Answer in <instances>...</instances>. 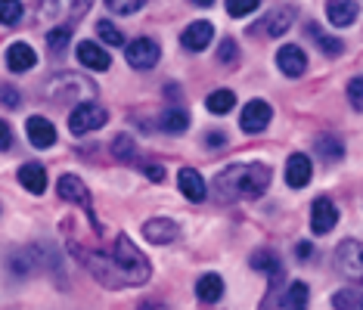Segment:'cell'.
Segmentation results:
<instances>
[{
	"instance_id": "60d3db41",
	"label": "cell",
	"mask_w": 363,
	"mask_h": 310,
	"mask_svg": "<svg viewBox=\"0 0 363 310\" xmlns=\"http://www.w3.org/2000/svg\"><path fill=\"white\" fill-rule=\"evenodd\" d=\"M140 171H143V174L150 177V180H155V183H162V180H164V168H162V165H155V161H143V165H140Z\"/></svg>"
},
{
	"instance_id": "d590c367",
	"label": "cell",
	"mask_w": 363,
	"mask_h": 310,
	"mask_svg": "<svg viewBox=\"0 0 363 310\" xmlns=\"http://www.w3.org/2000/svg\"><path fill=\"white\" fill-rule=\"evenodd\" d=\"M106 6H109V13H115V16H134L137 10L146 6V0H106Z\"/></svg>"
},
{
	"instance_id": "d6a6232c",
	"label": "cell",
	"mask_w": 363,
	"mask_h": 310,
	"mask_svg": "<svg viewBox=\"0 0 363 310\" xmlns=\"http://www.w3.org/2000/svg\"><path fill=\"white\" fill-rule=\"evenodd\" d=\"M96 35H100V40H106L109 47H125V35H121V31L115 28V22H109V19L96 22Z\"/></svg>"
},
{
	"instance_id": "74e56055",
	"label": "cell",
	"mask_w": 363,
	"mask_h": 310,
	"mask_svg": "<svg viewBox=\"0 0 363 310\" xmlns=\"http://www.w3.org/2000/svg\"><path fill=\"white\" fill-rule=\"evenodd\" d=\"M239 59V47H236V40L233 38H224L218 44V62H227V65H233Z\"/></svg>"
},
{
	"instance_id": "8992f818",
	"label": "cell",
	"mask_w": 363,
	"mask_h": 310,
	"mask_svg": "<svg viewBox=\"0 0 363 310\" xmlns=\"http://www.w3.org/2000/svg\"><path fill=\"white\" fill-rule=\"evenodd\" d=\"M335 270L338 276L351 282H363V242L357 239H345L335 246Z\"/></svg>"
},
{
	"instance_id": "7402d4cb",
	"label": "cell",
	"mask_w": 363,
	"mask_h": 310,
	"mask_svg": "<svg viewBox=\"0 0 363 310\" xmlns=\"http://www.w3.org/2000/svg\"><path fill=\"white\" fill-rule=\"evenodd\" d=\"M19 183L26 186L31 195H44L47 190V171L40 161H26V165L19 168Z\"/></svg>"
},
{
	"instance_id": "83f0119b",
	"label": "cell",
	"mask_w": 363,
	"mask_h": 310,
	"mask_svg": "<svg viewBox=\"0 0 363 310\" xmlns=\"http://www.w3.org/2000/svg\"><path fill=\"white\" fill-rule=\"evenodd\" d=\"M313 149H317V155L323 161H342L345 143L338 140V137H333V134H323V137H317V140H313Z\"/></svg>"
},
{
	"instance_id": "6da1fadb",
	"label": "cell",
	"mask_w": 363,
	"mask_h": 310,
	"mask_svg": "<svg viewBox=\"0 0 363 310\" xmlns=\"http://www.w3.org/2000/svg\"><path fill=\"white\" fill-rule=\"evenodd\" d=\"M270 183H274L270 165H264V161H242V165H230L224 171H218L211 186L218 202H245V199H261Z\"/></svg>"
},
{
	"instance_id": "2e32d148",
	"label": "cell",
	"mask_w": 363,
	"mask_h": 310,
	"mask_svg": "<svg viewBox=\"0 0 363 310\" xmlns=\"http://www.w3.org/2000/svg\"><path fill=\"white\" fill-rule=\"evenodd\" d=\"M311 177H313V165H311L308 155H301V152L289 155V161H286V183L292 186V190H304V186L311 183Z\"/></svg>"
},
{
	"instance_id": "44dd1931",
	"label": "cell",
	"mask_w": 363,
	"mask_h": 310,
	"mask_svg": "<svg viewBox=\"0 0 363 310\" xmlns=\"http://www.w3.org/2000/svg\"><path fill=\"white\" fill-rule=\"evenodd\" d=\"M26 130H28V140H31L35 149H50V146L56 143V127L47 118H40V115H31Z\"/></svg>"
},
{
	"instance_id": "7c38bea8",
	"label": "cell",
	"mask_w": 363,
	"mask_h": 310,
	"mask_svg": "<svg viewBox=\"0 0 363 310\" xmlns=\"http://www.w3.org/2000/svg\"><path fill=\"white\" fill-rule=\"evenodd\" d=\"M40 267H47V251L40 246H28V248H19L16 255L10 258V270L16 276H31L38 273Z\"/></svg>"
},
{
	"instance_id": "4316f807",
	"label": "cell",
	"mask_w": 363,
	"mask_h": 310,
	"mask_svg": "<svg viewBox=\"0 0 363 310\" xmlns=\"http://www.w3.org/2000/svg\"><path fill=\"white\" fill-rule=\"evenodd\" d=\"M308 35L313 38V44H317L326 56H342L345 53V40L335 38V35H326L320 25H308Z\"/></svg>"
},
{
	"instance_id": "d6986e66",
	"label": "cell",
	"mask_w": 363,
	"mask_h": 310,
	"mask_svg": "<svg viewBox=\"0 0 363 310\" xmlns=\"http://www.w3.org/2000/svg\"><path fill=\"white\" fill-rule=\"evenodd\" d=\"M177 186H180V193H184L189 202H205V195H208V186H205L202 174L199 171H193V168H180L177 171Z\"/></svg>"
},
{
	"instance_id": "7bdbcfd3",
	"label": "cell",
	"mask_w": 363,
	"mask_h": 310,
	"mask_svg": "<svg viewBox=\"0 0 363 310\" xmlns=\"http://www.w3.org/2000/svg\"><path fill=\"white\" fill-rule=\"evenodd\" d=\"M205 143L211 146V149H218V146L227 143V134H220V130H208V137H205Z\"/></svg>"
},
{
	"instance_id": "e575fe53",
	"label": "cell",
	"mask_w": 363,
	"mask_h": 310,
	"mask_svg": "<svg viewBox=\"0 0 363 310\" xmlns=\"http://www.w3.org/2000/svg\"><path fill=\"white\" fill-rule=\"evenodd\" d=\"M22 0H0V22L4 25H16L22 19Z\"/></svg>"
},
{
	"instance_id": "ffe728a7",
	"label": "cell",
	"mask_w": 363,
	"mask_h": 310,
	"mask_svg": "<svg viewBox=\"0 0 363 310\" xmlns=\"http://www.w3.org/2000/svg\"><path fill=\"white\" fill-rule=\"evenodd\" d=\"M38 62V53L31 50V47L26 44V40H16V44H10V50H6V69L10 71H31Z\"/></svg>"
},
{
	"instance_id": "7dc6e473",
	"label": "cell",
	"mask_w": 363,
	"mask_h": 310,
	"mask_svg": "<svg viewBox=\"0 0 363 310\" xmlns=\"http://www.w3.org/2000/svg\"><path fill=\"white\" fill-rule=\"evenodd\" d=\"M193 4H196V6H211L214 0H193Z\"/></svg>"
},
{
	"instance_id": "f35d334b",
	"label": "cell",
	"mask_w": 363,
	"mask_h": 310,
	"mask_svg": "<svg viewBox=\"0 0 363 310\" xmlns=\"http://www.w3.org/2000/svg\"><path fill=\"white\" fill-rule=\"evenodd\" d=\"M0 105H6V109H19V105H22L19 87H13V84H0Z\"/></svg>"
},
{
	"instance_id": "bcb514c9",
	"label": "cell",
	"mask_w": 363,
	"mask_h": 310,
	"mask_svg": "<svg viewBox=\"0 0 363 310\" xmlns=\"http://www.w3.org/2000/svg\"><path fill=\"white\" fill-rule=\"evenodd\" d=\"M168 96H180V91H177V84H168V91H164Z\"/></svg>"
},
{
	"instance_id": "7a4b0ae2",
	"label": "cell",
	"mask_w": 363,
	"mask_h": 310,
	"mask_svg": "<svg viewBox=\"0 0 363 310\" xmlns=\"http://www.w3.org/2000/svg\"><path fill=\"white\" fill-rule=\"evenodd\" d=\"M90 6H94V0H38L31 10V25L75 28Z\"/></svg>"
},
{
	"instance_id": "ac0fdd59",
	"label": "cell",
	"mask_w": 363,
	"mask_h": 310,
	"mask_svg": "<svg viewBox=\"0 0 363 310\" xmlns=\"http://www.w3.org/2000/svg\"><path fill=\"white\" fill-rule=\"evenodd\" d=\"M78 62L94 71H109V65H112L109 53H106L100 44H94V40H81L78 44Z\"/></svg>"
},
{
	"instance_id": "9a60e30c",
	"label": "cell",
	"mask_w": 363,
	"mask_h": 310,
	"mask_svg": "<svg viewBox=\"0 0 363 310\" xmlns=\"http://www.w3.org/2000/svg\"><path fill=\"white\" fill-rule=\"evenodd\" d=\"M143 236L152 242V246H168L180 236V226L171 217H152L143 224Z\"/></svg>"
},
{
	"instance_id": "4dcf8cb0",
	"label": "cell",
	"mask_w": 363,
	"mask_h": 310,
	"mask_svg": "<svg viewBox=\"0 0 363 310\" xmlns=\"http://www.w3.org/2000/svg\"><path fill=\"white\" fill-rule=\"evenodd\" d=\"M335 310H363V289H342L333 295Z\"/></svg>"
},
{
	"instance_id": "cb8c5ba5",
	"label": "cell",
	"mask_w": 363,
	"mask_h": 310,
	"mask_svg": "<svg viewBox=\"0 0 363 310\" xmlns=\"http://www.w3.org/2000/svg\"><path fill=\"white\" fill-rule=\"evenodd\" d=\"M159 127L164 130V134H186L189 130V112L184 109V105H171V109H164L159 115Z\"/></svg>"
},
{
	"instance_id": "5bb4252c",
	"label": "cell",
	"mask_w": 363,
	"mask_h": 310,
	"mask_svg": "<svg viewBox=\"0 0 363 310\" xmlns=\"http://www.w3.org/2000/svg\"><path fill=\"white\" fill-rule=\"evenodd\" d=\"M277 65L286 78H298L308 71V53H304L298 44H286V47H279V53H277Z\"/></svg>"
},
{
	"instance_id": "ba28073f",
	"label": "cell",
	"mask_w": 363,
	"mask_h": 310,
	"mask_svg": "<svg viewBox=\"0 0 363 310\" xmlns=\"http://www.w3.org/2000/svg\"><path fill=\"white\" fill-rule=\"evenodd\" d=\"M125 59L130 62V69L150 71L162 59V47L155 44L152 38H137V40H130V44L125 47Z\"/></svg>"
},
{
	"instance_id": "836d02e7",
	"label": "cell",
	"mask_w": 363,
	"mask_h": 310,
	"mask_svg": "<svg viewBox=\"0 0 363 310\" xmlns=\"http://www.w3.org/2000/svg\"><path fill=\"white\" fill-rule=\"evenodd\" d=\"M69 40H72V28H65V25L50 28V31H47V50H50V53H62L65 47H69Z\"/></svg>"
},
{
	"instance_id": "52a82bcc",
	"label": "cell",
	"mask_w": 363,
	"mask_h": 310,
	"mask_svg": "<svg viewBox=\"0 0 363 310\" xmlns=\"http://www.w3.org/2000/svg\"><path fill=\"white\" fill-rule=\"evenodd\" d=\"M106 121H109V112H106L100 103H81L69 115V130L75 137H84L90 130H100Z\"/></svg>"
},
{
	"instance_id": "277c9868",
	"label": "cell",
	"mask_w": 363,
	"mask_h": 310,
	"mask_svg": "<svg viewBox=\"0 0 363 310\" xmlns=\"http://www.w3.org/2000/svg\"><path fill=\"white\" fill-rule=\"evenodd\" d=\"M47 96L53 103H62V105H81V103H94L96 96V87L94 81L84 78V75H75V71H60L47 81Z\"/></svg>"
},
{
	"instance_id": "8fae6325",
	"label": "cell",
	"mask_w": 363,
	"mask_h": 310,
	"mask_svg": "<svg viewBox=\"0 0 363 310\" xmlns=\"http://www.w3.org/2000/svg\"><path fill=\"white\" fill-rule=\"evenodd\" d=\"M270 118H274V109H270L264 100H249L242 109V118H239V127L245 130V134H261V130H267Z\"/></svg>"
},
{
	"instance_id": "603a6c76",
	"label": "cell",
	"mask_w": 363,
	"mask_h": 310,
	"mask_svg": "<svg viewBox=\"0 0 363 310\" xmlns=\"http://www.w3.org/2000/svg\"><path fill=\"white\" fill-rule=\"evenodd\" d=\"M196 298H199L202 304H218V301L224 298V280H220L218 273L199 276V282H196Z\"/></svg>"
},
{
	"instance_id": "b9f144b4",
	"label": "cell",
	"mask_w": 363,
	"mask_h": 310,
	"mask_svg": "<svg viewBox=\"0 0 363 310\" xmlns=\"http://www.w3.org/2000/svg\"><path fill=\"white\" fill-rule=\"evenodd\" d=\"M10 146H13V127L0 118V152H6Z\"/></svg>"
},
{
	"instance_id": "f1b7e54d",
	"label": "cell",
	"mask_w": 363,
	"mask_h": 310,
	"mask_svg": "<svg viewBox=\"0 0 363 310\" xmlns=\"http://www.w3.org/2000/svg\"><path fill=\"white\" fill-rule=\"evenodd\" d=\"M283 295H286L283 273L270 276V282H267V292H264V298H261L258 310H279V307H283Z\"/></svg>"
},
{
	"instance_id": "ab89813d",
	"label": "cell",
	"mask_w": 363,
	"mask_h": 310,
	"mask_svg": "<svg viewBox=\"0 0 363 310\" xmlns=\"http://www.w3.org/2000/svg\"><path fill=\"white\" fill-rule=\"evenodd\" d=\"M348 103H351L354 112H363V78L348 81Z\"/></svg>"
},
{
	"instance_id": "9c48e42d",
	"label": "cell",
	"mask_w": 363,
	"mask_h": 310,
	"mask_svg": "<svg viewBox=\"0 0 363 310\" xmlns=\"http://www.w3.org/2000/svg\"><path fill=\"white\" fill-rule=\"evenodd\" d=\"M295 22V10L292 6H277L270 10L264 19H258L255 25H249V35H267V38H283Z\"/></svg>"
},
{
	"instance_id": "8d00e7d4",
	"label": "cell",
	"mask_w": 363,
	"mask_h": 310,
	"mask_svg": "<svg viewBox=\"0 0 363 310\" xmlns=\"http://www.w3.org/2000/svg\"><path fill=\"white\" fill-rule=\"evenodd\" d=\"M261 6V0H227V13L233 19H245L249 13H255Z\"/></svg>"
},
{
	"instance_id": "3957f363",
	"label": "cell",
	"mask_w": 363,
	"mask_h": 310,
	"mask_svg": "<svg viewBox=\"0 0 363 310\" xmlns=\"http://www.w3.org/2000/svg\"><path fill=\"white\" fill-rule=\"evenodd\" d=\"M112 260H115V267H118V273H121V280H125V285H134V289H137V285L150 282V276H152L150 260H146V255L128 239V236H118V239H115Z\"/></svg>"
},
{
	"instance_id": "f6af8a7d",
	"label": "cell",
	"mask_w": 363,
	"mask_h": 310,
	"mask_svg": "<svg viewBox=\"0 0 363 310\" xmlns=\"http://www.w3.org/2000/svg\"><path fill=\"white\" fill-rule=\"evenodd\" d=\"M140 310H168V304H162V301H146V304H140Z\"/></svg>"
},
{
	"instance_id": "484cf974",
	"label": "cell",
	"mask_w": 363,
	"mask_h": 310,
	"mask_svg": "<svg viewBox=\"0 0 363 310\" xmlns=\"http://www.w3.org/2000/svg\"><path fill=\"white\" fill-rule=\"evenodd\" d=\"M308 304H311V289H308V282H301V280L289 282V285H286V295H283V307H286V310H308Z\"/></svg>"
},
{
	"instance_id": "d4e9b609",
	"label": "cell",
	"mask_w": 363,
	"mask_h": 310,
	"mask_svg": "<svg viewBox=\"0 0 363 310\" xmlns=\"http://www.w3.org/2000/svg\"><path fill=\"white\" fill-rule=\"evenodd\" d=\"M249 267H252V270H258V273H264L267 280H270V276H277V273H283L279 255H277V251H270V248H258V251H252Z\"/></svg>"
},
{
	"instance_id": "e0dca14e",
	"label": "cell",
	"mask_w": 363,
	"mask_h": 310,
	"mask_svg": "<svg viewBox=\"0 0 363 310\" xmlns=\"http://www.w3.org/2000/svg\"><path fill=\"white\" fill-rule=\"evenodd\" d=\"M360 6L354 0H326V19L333 22L335 28H348L357 22Z\"/></svg>"
},
{
	"instance_id": "4fadbf2b",
	"label": "cell",
	"mask_w": 363,
	"mask_h": 310,
	"mask_svg": "<svg viewBox=\"0 0 363 310\" xmlns=\"http://www.w3.org/2000/svg\"><path fill=\"white\" fill-rule=\"evenodd\" d=\"M211 38H214V25L208 19H199L193 22V25L184 28V35H180V47L189 53H202L211 47Z\"/></svg>"
},
{
	"instance_id": "5b68a950",
	"label": "cell",
	"mask_w": 363,
	"mask_h": 310,
	"mask_svg": "<svg viewBox=\"0 0 363 310\" xmlns=\"http://www.w3.org/2000/svg\"><path fill=\"white\" fill-rule=\"evenodd\" d=\"M56 193H60V199L62 202H72V205H81L84 208V214L90 220V226H94V233H100L103 226H100V220H96L94 214V202H90V190L84 186V180L75 174H62L60 180H56Z\"/></svg>"
},
{
	"instance_id": "30bf717a",
	"label": "cell",
	"mask_w": 363,
	"mask_h": 310,
	"mask_svg": "<svg viewBox=\"0 0 363 310\" xmlns=\"http://www.w3.org/2000/svg\"><path fill=\"white\" fill-rule=\"evenodd\" d=\"M335 224H338L335 202L329 199V195H317V199H313V205H311V230H313V236L333 233Z\"/></svg>"
},
{
	"instance_id": "f546056e",
	"label": "cell",
	"mask_w": 363,
	"mask_h": 310,
	"mask_svg": "<svg viewBox=\"0 0 363 310\" xmlns=\"http://www.w3.org/2000/svg\"><path fill=\"white\" fill-rule=\"evenodd\" d=\"M205 105H208L211 115H227V112H233V105H236V93L233 91H214V93H208Z\"/></svg>"
},
{
	"instance_id": "ee69618b",
	"label": "cell",
	"mask_w": 363,
	"mask_h": 310,
	"mask_svg": "<svg viewBox=\"0 0 363 310\" xmlns=\"http://www.w3.org/2000/svg\"><path fill=\"white\" fill-rule=\"evenodd\" d=\"M313 255V246H311V242H298V246H295V258H298V260H308Z\"/></svg>"
},
{
	"instance_id": "1f68e13d",
	"label": "cell",
	"mask_w": 363,
	"mask_h": 310,
	"mask_svg": "<svg viewBox=\"0 0 363 310\" xmlns=\"http://www.w3.org/2000/svg\"><path fill=\"white\" fill-rule=\"evenodd\" d=\"M112 155L118 161H134L137 159V143H134V137H128V134H118L112 140Z\"/></svg>"
}]
</instances>
